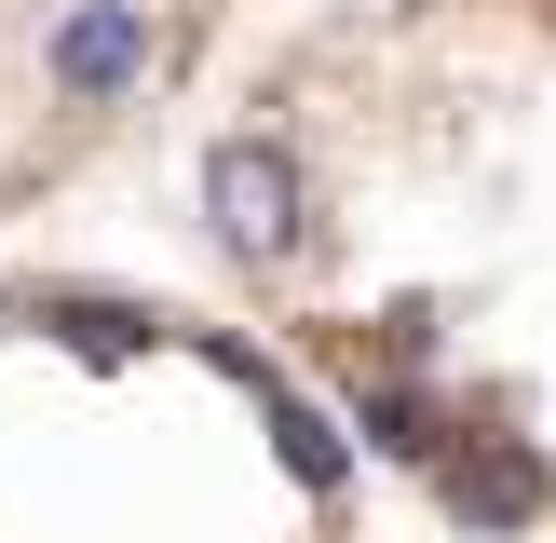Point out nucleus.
<instances>
[{"label": "nucleus", "mask_w": 556, "mask_h": 543, "mask_svg": "<svg viewBox=\"0 0 556 543\" xmlns=\"http://www.w3.org/2000/svg\"><path fill=\"white\" fill-rule=\"evenodd\" d=\"M204 217L231 258H286L299 244V163L271 150V136H217L204 150Z\"/></svg>", "instance_id": "nucleus-1"}, {"label": "nucleus", "mask_w": 556, "mask_h": 543, "mask_svg": "<svg viewBox=\"0 0 556 543\" xmlns=\"http://www.w3.org/2000/svg\"><path fill=\"white\" fill-rule=\"evenodd\" d=\"M136 68H150V14H136V0H81V14L54 27V81H68V96H123Z\"/></svg>", "instance_id": "nucleus-2"}, {"label": "nucleus", "mask_w": 556, "mask_h": 543, "mask_svg": "<svg viewBox=\"0 0 556 543\" xmlns=\"http://www.w3.org/2000/svg\"><path fill=\"white\" fill-rule=\"evenodd\" d=\"M543 462L530 449H476V462H448V516H462V530H530V516H543Z\"/></svg>", "instance_id": "nucleus-3"}, {"label": "nucleus", "mask_w": 556, "mask_h": 543, "mask_svg": "<svg viewBox=\"0 0 556 543\" xmlns=\"http://www.w3.org/2000/svg\"><path fill=\"white\" fill-rule=\"evenodd\" d=\"M258 407H271V449H286V476H299V489H340V421H313L286 380H258Z\"/></svg>", "instance_id": "nucleus-4"}, {"label": "nucleus", "mask_w": 556, "mask_h": 543, "mask_svg": "<svg viewBox=\"0 0 556 543\" xmlns=\"http://www.w3.org/2000/svg\"><path fill=\"white\" fill-rule=\"evenodd\" d=\"M54 340H68V353H136L150 326H136L123 299H54Z\"/></svg>", "instance_id": "nucleus-5"}, {"label": "nucleus", "mask_w": 556, "mask_h": 543, "mask_svg": "<svg viewBox=\"0 0 556 543\" xmlns=\"http://www.w3.org/2000/svg\"><path fill=\"white\" fill-rule=\"evenodd\" d=\"M353 434H367V449H394V462H421V449H434L421 394H367V407H353Z\"/></svg>", "instance_id": "nucleus-6"}]
</instances>
